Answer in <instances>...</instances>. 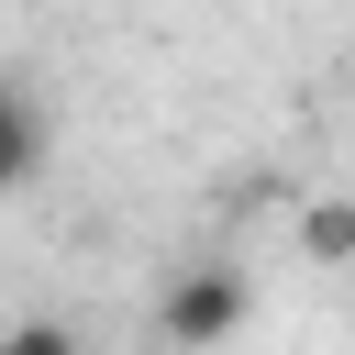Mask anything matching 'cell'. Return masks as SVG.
I'll list each match as a JSON object with an SVG mask.
<instances>
[{
  "label": "cell",
  "mask_w": 355,
  "mask_h": 355,
  "mask_svg": "<svg viewBox=\"0 0 355 355\" xmlns=\"http://www.w3.org/2000/svg\"><path fill=\"white\" fill-rule=\"evenodd\" d=\"M300 255H311V266H344V255H355V200H311V211H300Z\"/></svg>",
  "instance_id": "3"
},
{
  "label": "cell",
  "mask_w": 355,
  "mask_h": 355,
  "mask_svg": "<svg viewBox=\"0 0 355 355\" xmlns=\"http://www.w3.org/2000/svg\"><path fill=\"white\" fill-rule=\"evenodd\" d=\"M33 166H44V100L22 78H0V200L33 189Z\"/></svg>",
  "instance_id": "2"
},
{
  "label": "cell",
  "mask_w": 355,
  "mask_h": 355,
  "mask_svg": "<svg viewBox=\"0 0 355 355\" xmlns=\"http://www.w3.org/2000/svg\"><path fill=\"white\" fill-rule=\"evenodd\" d=\"M155 322H166V344H178V355H211V344H233V333H244V277H233V266H189V277L166 288V311H155Z\"/></svg>",
  "instance_id": "1"
},
{
  "label": "cell",
  "mask_w": 355,
  "mask_h": 355,
  "mask_svg": "<svg viewBox=\"0 0 355 355\" xmlns=\"http://www.w3.org/2000/svg\"><path fill=\"white\" fill-rule=\"evenodd\" d=\"M0 355H89V344H78L67 322H11V333H0Z\"/></svg>",
  "instance_id": "4"
}]
</instances>
